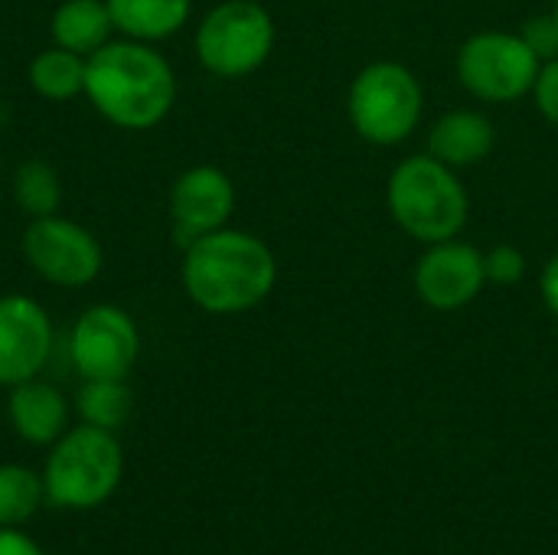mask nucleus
Returning a JSON list of instances; mask_svg holds the SVG:
<instances>
[{"mask_svg": "<svg viewBox=\"0 0 558 555\" xmlns=\"http://www.w3.org/2000/svg\"><path fill=\"white\" fill-rule=\"evenodd\" d=\"M177 95V72L154 43L114 36L85 59L82 98L121 131L157 128L173 111Z\"/></svg>", "mask_w": 558, "mask_h": 555, "instance_id": "nucleus-1", "label": "nucleus"}, {"mask_svg": "<svg viewBox=\"0 0 558 555\" xmlns=\"http://www.w3.org/2000/svg\"><path fill=\"white\" fill-rule=\"evenodd\" d=\"M180 281L199 311L232 317L258 307L275 291L278 258L255 232L222 226L183 249Z\"/></svg>", "mask_w": 558, "mask_h": 555, "instance_id": "nucleus-2", "label": "nucleus"}, {"mask_svg": "<svg viewBox=\"0 0 558 555\" xmlns=\"http://www.w3.org/2000/svg\"><path fill=\"white\" fill-rule=\"evenodd\" d=\"M386 206L392 222L422 245L458 239L471 213V200L458 170L432 154H412L392 167Z\"/></svg>", "mask_w": 558, "mask_h": 555, "instance_id": "nucleus-3", "label": "nucleus"}, {"mask_svg": "<svg viewBox=\"0 0 558 555\" xmlns=\"http://www.w3.org/2000/svg\"><path fill=\"white\" fill-rule=\"evenodd\" d=\"M124 451L114 432L95 425H72L43 464L46 504L59 510H95L121 484Z\"/></svg>", "mask_w": 558, "mask_h": 555, "instance_id": "nucleus-4", "label": "nucleus"}, {"mask_svg": "<svg viewBox=\"0 0 558 555\" xmlns=\"http://www.w3.org/2000/svg\"><path fill=\"white\" fill-rule=\"evenodd\" d=\"M347 114L366 144L396 147L415 134L425 114V88L409 65L396 59H376L350 82Z\"/></svg>", "mask_w": 558, "mask_h": 555, "instance_id": "nucleus-5", "label": "nucleus"}, {"mask_svg": "<svg viewBox=\"0 0 558 555\" xmlns=\"http://www.w3.org/2000/svg\"><path fill=\"white\" fill-rule=\"evenodd\" d=\"M275 49V20L258 0H219L193 33L196 62L216 79L258 72Z\"/></svg>", "mask_w": 558, "mask_h": 555, "instance_id": "nucleus-6", "label": "nucleus"}, {"mask_svg": "<svg viewBox=\"0 0 558 555\" xmlns=\"http://www.w3.org/2000/svg\"><path fill=\"white\" fill-rule=\"evenodd\" d=\"M539 56L526 46L520 33L507 29H481L471 33L458 56L454 72L468 95L487 105L520 101L533 92L539 75Z\"/></svg>", "mask_w": 558, "mask_h": 555, "instance_id": "nucleus-7", "label": "nucleus"}, {"mask_svg": "<svg viewBox=\"0 0 558 555\" xmlns=\"http://www.w3.org/2000/svg\"><path fill=\"white\" fill-rule=\"evenodd\" d=\"M20 252L29 272L52 288H88L105 268V252L95 232L59 213L29 219Z\"/></svg>", "mask_w": 558, "mask_h": 555, "instance_id": "nucleus-8", "label": "nucleus"}, {"mask_svg": "<svg viewBox=\"0 0 558 555\" xmlns=\"http://www.w3.org/2000/svg\"><path fill=\"white\" fill-rule=\"evenodd\" d=\"M141 357V330L118 304L85 307L69 330V360L82 379H128Z\"/></svg>", "mask_w": 558, "mask_h": 555, "instance_id": "nucleus-9", "label": "nucleus"}, {"mask_svg": "<svg viewBox=\"0 0 558 555\" xmlns=\"http://www.w3.org/2000/svg\"><path fill=\"white\" fill-rule=\"evenodd\" d=\"M56 347L49 311L20 291L0 294V386L13 389L43 376Z\"/></svg>", "mask_w": 558, "mask_h": 555, "instance_id": "nucleus-10", "label": "nucleus"}, {"mask_svg": "<svg viewBox=\"0 0 558 555\" xmlns=\"http://www.w3.org/2000/svg\"><path fill=\"white\" fill-rule=\"evenodd\" d=\"M167 213L177 245H190L206 232L229 226L235 213V183L216 164L186 167L167 193Z\"/></svg>", "mask_w": 558, "mask_h": 555, "instance_id": "nucleus-11", "label": "nucleus"}, {"mask_svg": "<svg viewBox=\"0 0 558 555\" xmlns=\"http://www.w3.org/2000/svg\"><path fill=\"white\" fill-rule=\"evenodd\" d=\"M412 285L432 311H461L487 288L484 252L461 239L432 242L415 262Z\"/></svg>", "mask_w": 558, "mask_h": 555, "instance_id": "nucleus-12", "label": "nucleus"}, {"mask_svg": "<svg viewBox=\"0 0 558 555\" xmlns=\"http://www.w3.org/2000/svg\"><path fill=\"white\" fill-rule=\"evenodd\" d=\"M7 393H10L7 396V422L20 442L49 448L72 429L69 425L72 406H69L65 393L59 386L46 383L43 376L26 379Z\"/></svg>", "mask_w": 558, "mask_h": 555, "instance_id": "nucleus-13", "label": "nucleus"}, {"mask_svg": "<svg viewBox=\"0 0 558 555\" xmlns=\"http://www.w3.org/2000/svg\"><path fill=\"white\" fill-rule=\"evenodd\" d=\"M497 128L484 111L474 108H454L435 118L428 128V154L454 170L474 167L494 154Z\"/></svg>", "mask_w": 558, "mask_h": 555, "instance_id": "nucleus-14", "label": "nucleus"}, {"mask_svg": "<svg viewBox=\"0 0 558 555\" xmlns=\"http://www.w3.org/2000/svg\"><path fill=\"white\" fill-rule=\"evenodd\" d=\"M114 33L137 43H163L177 36L193 13V0H105Z\"/></svg>", "mask_w": 558, "mask_h": 555, "instance_id": "nucleus-15", "label": "nucleus"}, {"mask_svg": "<svg viewBox=\"0 0 558 555\" xmlns=\"http://www.w3.org/2000/svg\"><path fill=\"white\" fill-rule=\"evenodd\" d=\"M49 36L56 46L92 56L108 39H114V23L105 0H59V7L49 16Z\"/></svg>", "mask_w": 558, "mask_h": 555, "instance_id": "nucleus-16", "label": "nucleus"}, {"mask_svg": "<svg viewBox=\"0 0 558 555\" xmlns=\"http://www.w3.org/2000/svg\"><path fill=\"white\" fill-rule=\"evenodd\" d=\"M26 79L43 101H72L85 92V56L52 43L29 59Z\"/></svg>", "mask_w": 558, "mask_h": 555, "instance_id": "nucleus-17", "label": "nucleus"}, {"mask_svg": "<svg viewBox=\"0 0 558 555\" xmlns=\"http://www.w3.org/2000/svg\"><path fill=\"white\" fill-rule=\"evenodd\" d=\"M134 409V396L128 379H82L75 396V412L82 425H95L105 432H118Z\"/></svg>", "mask_w": 558, "mask_h": 555, "instance_id": "nucleus-18", "label": "nucleus"}, {"mask_svg": "<svg viewBox=\"0 0 558 555\" xmlns=\"http://www.w3.org/2000/svg\"><path fill=\"white\" fill-rule=\"evenodd\" d=\"M10 196H13V206L26 219H43V216L59 213V206H62V180L46 160L33 157V160H23L13 170Z\"/></svg>", "mask_w": 558, "mask_h": 555, "instance_id": "nucleus-19", "label": "nucleus"}, {"mask_svg": "<svg viewBox=\"0 0 558 555\" xmlns=\"http://www.w3.org/2000/svg\"><path fill=\"white\" fill-rule=\"evenodd\" d=\"M43 504V474L23 464H0V527H26Z\"/></svg>", "mask_w": 558, "mask_h": 555, "instance_id": "nucleus-20", "label": "nucleus"}, {"mask_svg": "<svg viewBox=\"0 0 558 555\" xmlns=\"http://www.w3.org/2000/svg\"><path fill=\"white\" fill-rule=\"evenodd\" d=\"M484 272L487 285H520L526 278V255L513 242H500L484 252Z\"/></svg>", "mask_w": 558, "mask_h": 555, "instance_id": "nucleus-21", "label": "nucleus"}, {"mask_svg": "<svg viewBox=\"0 0 558 555\" xmlns=\"http://www.w3.org/2000/svg\"><path fill=\"white\" fill-rule=\"evenodd\" d=\"M520 36L526 39V46L539 56V62H549L558 56V23L553 13L546 16H533L520 26Z\"/></svg>", "mask_w": 558, "mask_h": 555, "instance_id": "nucleus-22", "label": "nucleus"}, {"mask_svg": "<svg viewBox=\"0 0 558 555\" xmlns=\"http://www.w3.org/2000/svg\"><path fill=\"white\" fill-rule=\"evenodd\" d=\"M530 95H533L539 114H543L553 128H558V56L539 65V75H536V85H533Z\"/></svg>", "mask_w": 558, "mask_h": 555, "instance_id": "nucleus-23", "label": "nucleus"}, {"mask_svg": "<svg viewBox=\"0 0 558 555\" xmlns=\"http://www.w3.org/2000/svg\"><path fill=\"white\" fill-rule=\"evenodd\" d=\"M0 555H43L23 527H0Z\"/></svg>", "mask_w": 558, "mask_h": 555, "instance_id": "nucleus-24", "label": "nucleus"}, {"mask_svg": "<svg viewBox=\"0 0 558 555\" xmlns=\"http://www.w3.org/2000/svg\"><path fill=\"white\" fill-rule=\"evenodd\" d=\"M539 294H543L546 311L553 317H558V252L543 265V272H539Z\"/></svg>", "mask_w": 558, "mask_h": 555, "instance_id": "nucleus-25", "label": "nucleus"}, {"mask_svg": "<svg viewBox=\"0 0 558 555\" xmlns=\"http://www.w3.org/2000/svg\"><path fill=\"white\" fill-rule=\"evenodd\" d=\"M553 16H556V23H558V0L553 3Z\"/></svg>", "mask_w": 558, "mask_h": 555, "instance_id": "nucleus-26", "label": "nucleus"}]
</instances>
